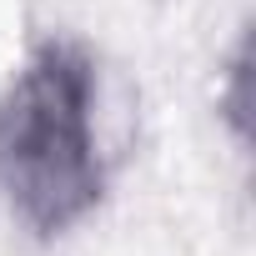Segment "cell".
<instances>
[{
    "mask_svg": "<svg viewBox=\"0 0 256 256\" xmlns=\"http://www.w3.org/2000/svg\"><path fill=\"white\" fill-rule=\"evenodd\" d=\"M90 116L96 60L76 40H40L0 96V201L40 241L66 236L106 196Z\"/></svg>",
    "mask_w": 256,
    "mask_h": 256,
    "instance_id": "cell-1",
    "label": "cell"
},
{
    "mask_svg": "<svg viewBox=\"0 0 256 256\" xmlns=\"http://www.w3.org/2000/svg\"><path fill=\"white\" fill-rule=\"evenodd\" d=\"M246 80H251V46H246V36L236 40V56H231V66H226V90H221V116H226V126H231V136L246 146V136H251V126H246Z\"/></svg>",
    "mask_w": 256,
    "mask_h": 256,
    "instance_id": "cell-2",
    "label": "cell"
}]
</instances>
